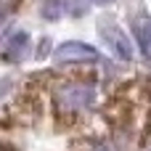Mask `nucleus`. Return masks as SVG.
<instances>
[{
    "label": "nucleus",
    "instance_id": "nucleus-1",
    "mask_svg": "<svg viewBox=\"0 0 151 151\" xmlns=\"http://www.w3.org/2000/svg\"><path fill=\"white\" fill-rule=\"evenodd\" d=\"M53 101H56V109L61 117H74L96 104V88L88 82H66V85L56 88Z\"/></svg>",
    "mask_w": 151,
    "mask_h": 151
},
{
    "label": "nucleus",
    "instance_id": "nucleus-5",
    "mask_svg": "<svg viewBox=\"0 0 151 151\" xmlns=\"http://www.w3.org/2000/svg\"><path fill=\"white\" fill-rule=\"evenodd\" d=\"M27 48H29V35L27 32H13L3 42V58L5 61H19V58L27 56Z\"/></svg>",
    "mask_w": 151,
    "mask_h": 151
},
{
    "label": "nucleus",
    "instance_id": "nucleus-6",
    "mask_svg": "<svg viewBox=\"0 0 151 151\" xmlns=\"http://www.w3.org/2000/svg\"><path fill=\"white\" fill-rule=\"evenodd\" d=\"M93 151H111V149H109V146H104V143H101V146H96V149H93Z\"/></svg>",
    "mask_w": 151,
    "mask_h": 151
},
{
    "label": "nucleus",
    "instance_id": "nucleus-4",
    "mask_svg": "<svg viewBox=\"0 0 151 151\" xmlns=\"http://www.w3.org/2000/svg\"><path fill=\"white\" fill-rule=\"evenodd\" d=\"M133 35H135V42L141 48V56L146 61H151V19L146 13L133 19Z\"/></svg>",
    "mask_w": 151,
    "mask_h": 151
},
{
    "label": "nucleus",
    "instance_id": "nucleus-3",
    "mask_svg": "<svg viewBox=\"0 0 151 151\" xmlns=\"http://www.w3.org/2000/svg\"><path fill=\"white\" fill-rule=\"evenodd\" d=\"M56 61L61 64H69V61H96L98 58V50L85 45V42H77V40H69V42H61L56 48Z\"/></svg>",
    "mask_w": 151,
    "mask_h": 151
},
{
    "label": "nucleus",
    "instance_id": "nucleus-7",
    "mask_svg": "<svg viewBox=\"0 0 151 151\" xmlns=\"http://www.w3.org/2000/svg\"><path fill=\"white\" fill-rule=\"evenodd\" d=\"M93 3H98V5H106V3H111V0H93Z\"/></svg>",
    "mask_w": 151,
    "mask_h": 151
},
{
    "label": "nucleus",
    "instance_id": "nucleus-2",
    "mask_svg": "<svg viewBox=\"0 0 151 151\" xmlns=\"http://www.w3.org/2000/svg\"><path fill=\"white\" fill-rule=\"evenodd\" d=\"M101 37L109 42V48H111L122 61H130V58H133V45H130L127 35H125L117 24H111V21H101Z\"/></svg>",
    "mask_w": 151,
    "mask_h": 151
}]
</instances>
